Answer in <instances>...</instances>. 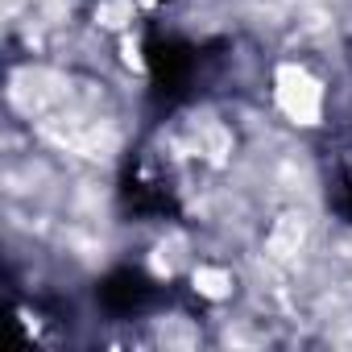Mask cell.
Instances as JSON below:
<instances>
[{
	"instance_id": "obj_1",
	"label": "cell",
	"mask_w": 352,
	"mask_h": 352,
	"mask_svg": "<svg viewBox=\"0 0 352 352\" xmlns=\"http://www.w3.org/2000/svg\"><path fill=\"white\" fill-rule=\"evenodd\" d=\"M274 96H278V108L294 124H319V116H323V87H319V79L311 71H302V67H278Z\"/></svg>"
},
{
	"instance_id": "obj_2",
	"label": "cell",
	"mask_w": 352,
	"mask_h": 352,
	"mask_svg": "<svg viewBox=\"0 0 352 352\" xmlns=\"http://www.w3.org/2000/svg\"><path fill=\"white\" fill-rule=\"evenodd\" d=\"M302 241H307L302 216H282V220L274 224V232H270V253H274L278 261H290V257L302 249Z\"/></svg>"
},
{
	"instance_id": "obj_3",
	"label": "cell",
	"mask_w": 352,
	"mask_h": 352,
	"mask_svg": "<svg viewBox=\"0 0 352 352\" xmlns=\"http://www.w3.org/2000/svg\"><path fill=\"white\" fill-rule=\"evenodd\" d=\"M195 290H199L204 298H224V294L232 290V278H228L224 270H208V265H199V270H195Z\"/></svg>"
},
{
	"instance_id": "obj_4",
	"label": "cell",
	"mask_w": 352,
	"mask_h": 352,
	"mask_svg": "<svg viewBox=\"0 0 352 352\" xmlns=\"http://www.w3.org/2000/svg\"><path fill=\"white\" fill-rule=\"evenodd\" d=\"M129 17H133V0H108V5L100 9V21L112 25V30H120Z\"/></svg>"
},
{
	"instance_id": "obj_5",
	"label": "cell",
	"mask_w": 352,
	"mask_h": 352,
	"mask_svg": "<svg viewBox=\"0 0 352 352\" xmlns=\"http://www.w3.org/2000/svg\"><path fill=\"white\" fill-rule=\"evenodd\" d=\"M124 63H129V67H141V58H137V46H133V42H124Z\"/></svg>"
},
{
	"instance_id": "obj_6",
	"label": "cell",
	"mask_w": 352,
	"mask_h": 352,
	"mask_svg": "<svg viewBox=\"0 0 352 352\" xmlns=\"http://www.w3.org/2000/svg\"><path fill=\"white\" fill-rule=\"evenodd\" d=\"M141 5H153V0H141Z\"/></svg>"
}]
</instances>
